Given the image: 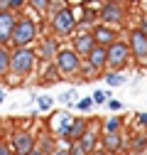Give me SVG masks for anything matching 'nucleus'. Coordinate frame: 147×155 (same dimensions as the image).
Here are the masks:
<instances>
[{
  "mask_svg": "<svg viewBox=\"0 0 147 155\" xmlns=\"http://www.w3.org/2000/svg\"><path fill=\"white\" fill-rule=\"evenodd\" d=\"M86 128H88V121L83 118V116H74V123H71V130H69V143H79L81 140V135L86 133Z\"/></svg>",
  "mask_w": 147,
  "mask_h": 155,
  "instance_id": "obj_17",
  "label": "nucleus"
},
{
  "mask_svg": "<svg viewBox=\"0 0 147 155\" xmlns=\"http://www.w3.org/2000/svg\"><path fill=\"white\" fill-rule=\"evenodd\" d=\"M37 106H39V111H52L54 99L52 96H39V99H37Z\"/></svg>",
  "mask_w": 147,
  "mask_h": 155,
  "instance_id": "obj_26",
  "label": "nucleus"
},
{
  "mask_svg": "<svg viewBox=\"0 0 147 155\" xmlns=\"http://www.w3.org/2000/svg\"><path fill=\"white\" fill-rule=\"evenodd\" d=\"M66 150H69V155H88V153H86V150H83V148H81L79 143H71V145H69Z\"/></svg>",
  "mask_w": 147,
  "mask_h": 155,
  "instance_id": "obj_29",
  "label": "nucleus"
},
{
  "mask_svg": "<svg viewBox=\"0 0 147 155\" xmlns=\"http://www.w3.org/2000/svg\"><path fill=\"white\" fill-rule=\"evenodd\" d=\"M127 47H130V54H133V59L137 64H147V35L140 27H130Z\"/></svg>",
  "mask_w": 147,
  "mask_h": 155,
  "instance_id": "obj_7",
  "label": "nucleus"
},
{
  "mask_svg": "<svg viewBox=\"0 0 147 155\" xmlns=\"http://www.w3.org/2000/svg\"><path fill=\"white\" fill-rule=\"evenodd\" d=\"M98 126H101V121L98 118H93V121H88V128H86V133L81 135V140H79V145L86 150V153H91V150H96L98 148Z\"/></svg>",
  "mask_w": 147,
  "mask_h": 155,
  "instance_id": "obj_13",
  "label": "nucleus"
},
{
  "mask_svg": "<svg viewBox=\"0 0 147 155\" xmlns=\"http://www.w3.org/2000/svg\"><path fill=\"white\" fill-rule=\"evenodd\" d=\"M98 145H101L108 155H110V153H125V150H127V140L123 138V133H103Z\"/></svg>",
  "mask_w": 147,
  "mask_h": 155,
  "instance_id": "obj_11",
  "label": "nucleus"
},
{
  "mask_svg": "<svg viewBox=\"0 0 147 155\" xmlns=\"http://www.w3.org/2000/svg\"><path fill=\"white\" fill-rule=\"evenodd\" d=\"M49 27L54 32V37H74V30L79 27L76 22V15H74V10L69 5H61L59 10L52 12V20H49Z\"/></svg>",
  "mask_w": 147,
  "mask_h": 155,
  "instance_id": "obj_2",
  "label": "nucleus"
},
{
  "mask_svg": "<svg viewBox=\"0 0 147 155\" xmlns=\"http://www.w3.org/2000/svg\"><path fill=\"white\" fill-rule=\"evenodd\" d=\"M86 64L93 69V71H98V74H103V69L108 67V47H93L91 49V54L86 57Z\"/></svg>",
  "mask_w": 147,
  "mask_h": 155,
  "instance_id": "obj_14",
  "label": "nucleus"
},
{
  "mask_svg": "<svg viewBox=\"0 0 147 155\" xmlns=\"http://www.w3.org/2000/svg\"><path fill=\"white\" fill-rule=\"evenodd\" d=\"M127 148H130L133 153H142L145 148H147V135H133V138L130 140H127Z\"/></svg>",
  "mask_w": 147,
  "mask_h": 155,
  "instance_id": "obj_22",
  "label": "nucleus"
},
{
  "mask_svg": "<svg viewBox=\"0 0 147 155\" xmlns=\"http://www.w3.org/2000/svg\"><path fill=\"white\" fill-rule=\"evenodd\" d=\"M37 67V52L32 47H12L10 49V74L17 79H27Z\"/></svg>",
  "mask_w": 147,
  "mask_h": 155,
  "instance_id": "obj_1",
  "label": "nucleus"
},
{
  "mask_svg": "<svg viewBox=\"0 0 147 155\" xmlns=\"http://www.w3.org/2000/svg\"><path fill=\"white\" fill-rule=\"evenodd\" d=\"M52 155H69V150H66V148H59V150H54Z\"/></svg>",
  "mask_w": 147,
  "mask_h": 155,
  "instance_id": "obj_33",
  "label": "nucleus"
},
{
  "mask_svg": "<svg viewBox=\"0 0 147 155\" xmlns=\"http://www.w3.org/2000/svg\"><path fill=\"white\" fill-rule=\"evenodd\" d=\"M108 111H113V113H118L120 108H123V101H118V99H108Z\"/></svg>",
  "mask_w": 147,
  "mask_h": 155,
  "instance_id": "obj_28",
  "label": "nucleus"
},
{
  "mask_svg": "<svg viewBox=\"0 0 147 155\" xmlns=\"http://www.w3.org/2000/svg\"><path fill=\"white\" fill-rule=\"evenodd\" d=\"M0 155H15L12 148H10V143H0Z\"/></svg>",
  "mask_w": 147,
  "mask_h": 155,
  "instance_id": "obj_31",
  "label": "nucleus"
},
{
  "mask_svg": "<svg viewBox=\"0 0 147 155\" xmlns=\"http://www.w3.org/2000/svg\"><path fill=\"white\" fill-rule=\"evenodd\" d=\"M133 54H130V47H127V42L118 40L108 47V71H123L127 64H130Z\"/></svg>",
  "mask_w": 147,
  "mask_h": 155,
  "instance_id": "obj_6",
  "label": "nucleus"
},
{
  "mask_svg": "<svg viewBox=\"0 0 147 155\" xmlns=\"http://www.w3.org/2000/svg\"><path fill=\"white\" fill-rule=\"evenodd\" d=\"M130 3H140V0H130Z\"/></svg>",
  "mask_w": 147,
  "mask_h": 155,
  "instance_id": "obj_36",
  "label": "nucleus"
},
{
  "mask_svg": "<svg viewBox=\"0 0 147 155\" xmlns=\"http://www.w3.org/2000/svg\"><path fill=\"white\" fill-rule=\"evenodd\" d=\"M59 40L57 37H44V40L39 42V47H37V57H39L42 62H54V57H57L59 52Z\"/></svg>",
  "mask_w": 147,
  "mask_h": 155,
  "instance_id": "obj_15",
  "label": "nucleus"
},
{
  "mask_svg": "<svg viewBox=\"0 0 147 155\" xmlns=\"http://www.w3.org/2000/svg\"><path fill=\"white\" fill-rule=\"evenodd\" d=\"M137 126L147 130V111H145V113H137Z\"/></svg>",
  "mask_w": 147,
  "mask_h": 155,
  "instance_id": "obj_30",
  "label": "nucleus"
},
{
  "mask_svg": "<svg viewBox=\"0 0 147 155\" xmlns=\"http://www.w3.org/2000/svg\"><path fill=\"white\" fill-rule=\"evenodd\" d=\"M34 148H39V150H42L44 155H52L54 150H59V148H57V140H54V135H52V133L42 135V138H39V143H37Z\"/></svg>",
  "mask_w": 147,
  "mask_h": 155,
  "instance_id": "obj_18",
  "label": "nucleus"
},
{
  "mask_svg": "<svg viewBox=\"0 0 147 155\" xmlns=\"http://www.w3.org/2000/svg\"><path fill=\"white\" fill-rule=\"evenodd\" d=\"M27 0H8V10L10 12H20V8H25Z\"/></svg>",
  "mask_w": 147,
  "mask_h": 155,
  "instance_id": "obj_27",
  "label": "nucleus"
},
{
  "mask_svg": "<svg viewBox=\"0 0 147 155\" xmlns=\"http://www.w3.org/2000/svg\"><path fill=\"white\" fill-rule=\"evenodd\" d=\"M10 74V49L0 47V79H5Z\"/></svg>",
  "mask_w": 147,
  "mask_h": 155,
  "instance_id": "obj_21",
  "label": "nucleus"
},
{
  "mask_svg": "<svg viewBox=\"0 0 147 155\" xmlns=\"http://www.w3.org/2000/svg\"><path fill=\"white\" fill-rule=\"evenodd\" d=\"M125 20H127V10L120 0H105L98 10V22L101 25L113 27V25H123Z\"/></svg>",
  "mask_w": 147,
  "mask_h": 155,
  "instance_id": "obj_4",
  "label": "nucleus"
},
{
  "mask_svg": "<svg viewBox=\"0 0 147 155\" xmlns=\"http://www.w3.org/2000/svg\"><path fill=\"white\" fill-rule=\"evenodd\" d=\"M34 40H37V22L32 20V17L20 15V17H17V22H15L10 45L12 47H30Z\"/></svg>",
  "mask_w": 147,
  "mask_h": 155,
  "instance_id": "obj_3",
  "label": "nucleus"
},
{
  "mask_svg": "<svg viewBox=\"0 0 147 155\" xmlns=\"http://www.w3.org/2000/svg\"><path fill=\"white\" fill-rule=\"evenodd\" d=\"M91 32V37H93V42L98 45V47H110L113 42H118L120 37H118V30H113V27H108V25H93L88 30Z\"/></svg>",
  "mask_w": 147,
  "mask_h": 155,
  "instance_id": "obj_9",
  "label": "nucleus"
},
{
  "mask_svg": "<svg viewBox=\"0 0 147 155\" xmlns=\"http://www.w3.org/2000/svg\"><path fill=\"white\" fill-rule=\"evenodd\" d=\"M30 155H44V153H42V150H39V148H34V150H32V153H30Z\"/></svg>",
  "mask_w": 147,
  "mask_h": 155,
  "instance_id": "obj_34",
  "label": "nucleus"
},
{
  "mask_svg": "<svg viewBox=\"0 0 147 155\" xmlns=\"http://www.w3.org/2000/svg\"><path fill=\"white\" fill-rule=\"evenodd\" d=\"M93 47H96V42H93V37H91V32H76L71 37V49L76 52L79 57H83V59L91 54Z\"/></svg>",
  "mask_w": 147,
  "mask_h": 155,
  "instance_id": "obj_12",
  "label": "nucleus"
},
{
  "mask_svg": "<svg viewBox=\"0 0 147 155\" xmlns=\"http://www.w3.org/2000/svg\"><path fill=\"white\" fill-rule=\"evenodd\" d=\"M91 99H93V106H101V104H108V99H110V94H108V91H103V89H96V91H93V96H91Z\"/></svg>",
  "mask_w": 147,
  "mask_h": 155,
  "instance_id": "obj_24",
  "label": "nucleus"
},
{
  "mask_svg": "<svg viewBox=\"0 0 147 155\" xmlns=\"http://www.w3.org/2000/svg\"><path fill=\"white\" fill-rule=\"evenodd\" d=\"M37 140H34V133L30 128H17L12 133V140H10V148L15 155H30L34 150Z\"/></svg>",
  "mask_w": 147,
  "mask_h": 155,
  "instance_id": "obj_8",
  "label": "nucleus"
},
{
  "mask_svg": "<svg viewBox=\"0 0 147 155\" xmlns=\"http://www.w3.org/2000/svg\"><path fill=\"white\" fill-rule=\"evenodd\" d=\"M54 67H57L59 76H76L81 71V57L74 49H59L54 57Z\"/></svg>",
  "mask_w": 147,
  "mask_h": 155,
  "instance_id": "obj_5",
  "label": "nucleus"
},
{
  "mask_svg": "<svg viewBox=\"0 0 147 155\" xmlns=\"http://www.w3.org/2000/svg\"><path fill=\"white\" fill-rule=\"evenodd\" d=\"M74 108H79L81 113H88L91 108H93V99H91V96H83V99L76 101V106H74Z\"/></svg>",
  "mask_w": 147,
  "mask_h": 155,
  "instance_id": "obj_25",
  "label": "nucleus"
},
{
  "mask_svg": "<svg viewBox=\"0 0 147 155\" xmlns=\"http://www.w3.org/2000/svg\"><path fill=\"white\" fill-rule=\"evenodd\" d=\"M17 22V15L10 10H0V47H8L12 40V30Z\"/></svg>",
  "mask_w": 147,
  "mask_h": 155,
  "instance_id": "obj_10",
  "label": "nucleus"
},
{
  "mask_svg": "<svg viewBox=\"0 0 147 155\" xmlns=\"http://www.w3.org/2000/svg\"><path fill=\"white\" fill-rule=\"evenodd\" d=\"M71 123H74V116H71L69 111L59 113V116H57V126H54V135H57V138H69Z\"/></svg>",
  "mask_w": 147,
  "mask_h": 155,
  "instance_id": "obj_16",
  "label": "nucleus"
},
{
  "mask_svg": "<svg viewBox=\"0 0 147 155\" xmlns=\"http://www.w3.org/2000/svg\"><path fill=\"white\" fill-rule=\"evenodd\" d=\"M88 155H108V153H105V150H103V148H101V145H98V148H96V150H91V153H88Z\"/></svg>",
  "mask_w": 147,
  "mask_h": 155,
  "instance_id": "obj_32",
  "label": "nucleus"
},
{
  "mask_svg": "<svg viewBox=\"0 0 147 155\" xmlns=\"http://www.w3.org/2000/svg\"><path fill=\"white\" fill-rule=\"evenodd\" d=\"M93 3H101V0H83V5H93Z\"/></svg>",
  "mask_w": 147,
  "mask_h": 155,
  "instance_id": "obj_35",
  "label": "nucleus"
},
{
  "mask_svg": "<svg viewBox=\"0 0 147 155\" xmlns=\"http://www.w3.org/2000/svg\"><path fill=\"white\" fill-rule=\"evenodd\" d=\"M27 5H30L37 15H42V17H44V15L49 12V8H52V5H49V0H27Z\"/></svg>",
  "mask_w": 147,
  "mask_h": 155,
  "instance_id": "obj_23",
  "label": "nucleus"
},
{
  "mask_svg": "<svg viewBox=\"0 0 147 155\" xmlns=\"http://www.w3.org/2000/svg\"><path fill=\"white\" fill-rule=\"evenodd\" d=\"M145 135H147V133H145Z\"/></svg>",
  "mask_w": 147,
  "mask_h": 155,
  "instance_id": "obj_37",
  "label": "nucleus"
},
{
  "mask_svg": "<svg viewBox=\"0 0 147 155\" xmlns=\"http://www.w3.org/2000/svg\"><path fill=\"white\" fill-rule=\"evenodd\" d=\"M123 126H125L123 116H110V118H108V121L103 123L105 133H123Z\"/></svg>",
  "mask_w": 147,
  "mask_h": 155,
  "instance_id": "obj_20",
  "label": "nucleus"
},
{
  "mask_svg": "<svg viewBox=\"0 0 147 155\" xmlns=\"http://www.w3.org/2000/svg\"><path fill=\"white\" fill-rule=\"evenodd\" d=\"M101 76H103V81H105L108 86H123V84L127 81V76H125L123 71H103Z\"/></svg>",
  "mask_w": 147,
  "mask_h": 155,
  "instance_id": "obj_19",
  "label": "nucleus"
}]
</instances>
